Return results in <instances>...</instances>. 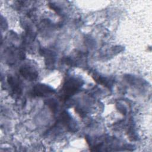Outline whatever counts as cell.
<instances>
[{"label":"cell","instance_id":"2","mask_svg":"<svg viewBox=\"0 0 152 152\" xmlns=\"http://www.w3.org/2000/svg\"><path fill=\"white\" fill-rule=\"evenodd\" d=\"M20 74L26 80L33 81L38 77V71L31 64H24L20 69Z\"/></svg>","mask_w":152,"mask_h":152},{"label":"cell","instance_id":"3","mask_svg":"<svg viewBox=\"0 0 152 152\" xmlns=\"http://www.w3.org/2000/svg\"><path fill=\"white\" fill-rule=\"evenodd\" d=\"M55 93V91L49 86L45 84H37L33 89V94L36 96H44Z\"/></svg>","mask_w":152,"mask_h":152},{"label":"cell","instance_id":"4","mask_svg":"<svg viewBox=\"0 0 152 152\" xmlns=\"http://www.w3.org/2000/svg\"><path fill=\"white\" fill-rule=\"evenodd\" d=\"M7 81L12 91L15 94H20L21 92V87L18 80L16 79L15 78H14L12 76H10L8 77Z\"/></svg>","mask_w":152,"mask_h":152},{"label":"cell","instance_id":"5","mask_svg":"<svg viewBox=\"0 0 152 152\" xmlns=\"http://www.w3.org/2000/svg\"><path fill=\"white\" fill-rule=\"evenodd\" d=\"M43 54H46V64L48 68H52L54 66L55 64V55L51 51H43Z\"/></svg>","mask_w":152,"mask_h":152},{"label":"cell","instance_id":"1","mask_svg":"<svg viewBox=\"0 0 152 152\" xmlns=\"http://www.w3.org/2000/svg\"><path fill=\"white\" fill-rule=\"evenodd\" d=\"M82 84L81 81L78 78H70L68 79L65 81L63 87L65 98L67 99L77 93L81 87Z\"/></svg>","mask_w":152,"mask_h":152}]
</instances>
